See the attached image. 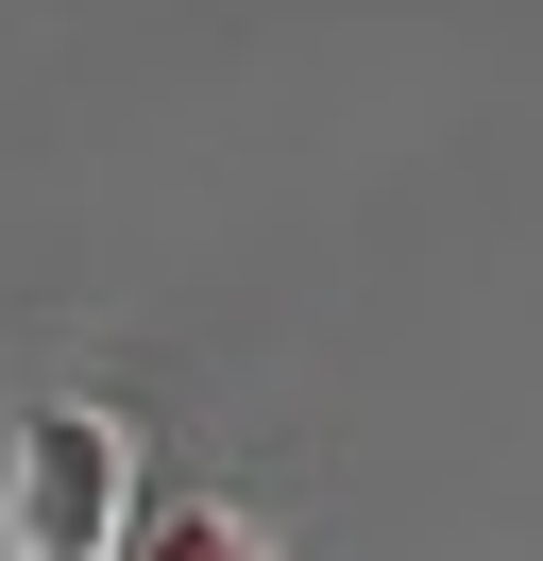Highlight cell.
Listing matches in <instances>:
<instances>
[{"label":"cell","mask_w":543,"mask_h":561,"mask_svg":"<svg viewBox=\"0 0 543 561\" xmlns=\"http://www.w3.org/2000/svg\"><path fill=\"white\" fill-rule=\"evenodd\" d=\"M136 545V425L102 391L0 425V561H119Z\"/></svg>","instance_id":"cell-1"},{"label":"cell","mask_w":543,"mask_h":561,"mask_svg":"<svg viewBox=\"0 0 543 561\" xmlns=\"http://www.w3.org/2000/svg\"><path fill=\"white\" fill-rule=\"evenodd\" d=\"M119 561H289V545H272V527L238 511V493H187V511H170L153 545H119Z\"/></svg>","instance_id":"cell-2"}]
</instances>
